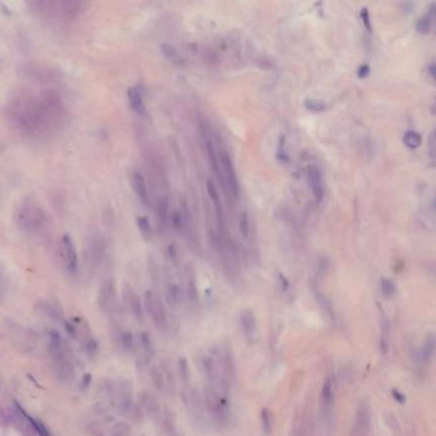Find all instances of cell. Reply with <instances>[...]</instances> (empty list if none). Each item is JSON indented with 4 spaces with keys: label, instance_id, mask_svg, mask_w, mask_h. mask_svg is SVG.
I'll return each instance as SVG.
<instances>
[{
    "label": "cell",
    "instance_id": "1",
    "mask_svg": "<svg viewBox=\"0 0 436 436\" xmlns=\"http://www.w3.org/2000/svg\"><path fill=\"white\" fill-rule=\"evenodd\" d=\"M6 114L8 122L21 135L40 139L63 123L64 108L60 96L53 90L36 94L19 89L9 98Z\"/></svg>",
    "mask_w": 436,
    "mask_h": 436
},
{
    "label": "cell",
    "instance_id": "2",
    "mask_svg": "<svg viewBox=\"0 0 436 436\" xmlns=\"http://www.w3.org/2000/svg\"><path fill=\"white\" fill-rule=\"evenodd\" d=\"M14 223L23 233H37L47 224V214L32 197H26L17 206L14 211Z\"/></svg>",
    "mask_w": 436,
    "mask_h": 436
},
{
    "label": "cell",
    "instance_id": "3",
    "mask_svg": "<svg viewBox=\"0 0 436 436\" xmlns=\"http://www.w3.org/2000/svg\"><path fill=\"white\" fill-rule=\"evenodd\" d=\"M33 11L45 18L74 19L81 16L89 4L82 2H32Z\"/></svg>",
    "mask_w": 436,
    "mask_h": 436
},
{
    "label": "cell",
    "instance_id": "4",
    "mask_svg": "<svg viewBox=\"0 0 436 436\" xmlns=\"http://www.w3.org/2000/svg\"><path fill=\"white\" fill-rule=\"evenodd\" d=\"M203 403L207 408L210 415L212 416L215 421L220 425H224L228 422L229 417H231V408H229V397L223 396V394L217 393L214 387L210 385L206 386L205 390V398H203Z\"/></svg>",
    "mask_w": 436,
    "mask_h": 436
},
{
    "label": "cell",
    "instance_id": "5",
    "mask_svg": "<svg viewBox=\"0 0 436 436\" xmlns=\"http://www.w3.org/2000/svg\"><path fill=\"white\" fill-rule=\"evenodd\" d=\"M144 307L146 314L152 320V323L159 329L164 330L168 325V319H166L165 309L159 295L152 290H146L144 295Z\"/></svg>",
    "mask_w": 436,
    "mask_h": 436
},
{
    "label": "cell",
    "instance_id": "6",
    "mask_svg": "<svg viewBox=\"0 0 436 436\" xmlns=\"http://www.w3.org/2000/svg\"><path fill=\"white\" fill-rule=\"evenodd\" d=\"M98 303L101 311L106 312V314L117 310V285H115V279L114 278H106L100 284L98 293Z\"/></svg>",
    "mask_w": 436,
    "mask_h": 436
},
{
    "label": "cell",
    "instance_id": "7",
    "mask_svg": "<svg viewBox=\"0 0 436 436\" xmlns=\"http://www.w3.org/2000/svg\"><path fill=\"white\" fill-rule=\"evenodd\" d=\"M219 163H220V168H222L223 179H224L225 183L228 185V188H229V191H231L232 195H233L234 197H238L239 195L238 176H237V171H236V168H234L233 161H232L229 155H228L225 151H220Z\"/></svg>",
    "mask_w": 436,
    "mask_h": 436
},
{
    "label": "cell",
    "instance_id": "8",
    "mask_svg": "<svg viewBox=\"0 0 436 436\" xmlns=\"http://www.w3.org/2000/svg\"><path fill=\"white\" fill-rule=\"evenodd\" d=\"M239 323H241L242 331L249 344H255L258 340V326L255 314L251 310H244L239 315Z\"/></svg>",
    "mask_w": 436,
    "mask_h": 436
},
{
    "label": "cell",
    "instance_id": "9",
    "mask_svg": "<svg viewBox=\"0 0 436 436\" xmlns=\"http://www.w3.org/2000/svg\"><path fill=\"white\" fill-rule=\"evenodd\" d=\"M60 255L64 258V264L71 273H77L78 269V255L69 234H64L60 239Z\"/></svg>",
    "mask_w": 436,
    "mask_h": 436
},
{
    "label": "cell",
    "instance_id": "10",
    "mask_svg": "<svg viewBox=\"0 0 436 436\" xmlns=\"http://www.w3.org/2000/svg\"><path fill=\"white\" fill-rule=\"evenodd\" d=\"M123 302L127 304L129 311L132 312L133 317L137 321L142 323L144 321V304H142L141 298L139 297V294L128 284L123 287Z\"/></svg>",
    "mask_w": 436,
    "mask_h": 436
},
{
    "label": "cell",
    "instance_id": "11",
    "mask_svg": "<svg viewBox=\"0 0 436 436\" xmlns=\"http://www.w3.org/2000/svg\"><path fill=\"white\" fill-rule=\"evenodd\" d=\"M334 397H335V391H334V379L331 376L326 377L324 380V384L321 386V391H320V406H321V411L325 417H330L331 412H333L334 407Z\"/></svg>",
    "mask_w": 436,
    "mask_h": 436
},
{
    "label": "cell",
    "instance_id": "12",
    "mask_svg": "<svg viewBox=\"0 0 436 436\" xmlns=\"http://www.w3.org/2000/svg\"><path fill=\"white\" fill-rule=\"evenodd\" d=\"M371 426V411L366 403H361L356 412V421L353 430L360 436H366L369 433Z\"/></svg>",
    "mask_w": 436,
    "mask_h": 436
},
{
    "label": "cell",
    "instance_id": "13",
    "mask_svg": "<svg viewBox=\"0 0 436 436\" xmlns=\"http://www.w3.org/2000/svg\"><path fill=\"white\" fill-rule=\"evenodd\" d=\"M139 407L144 413H146L150 417H156L160 413V404L156 397L149 391V390H144L139 396Z\"/></svg>",
    "mask_w": 436,
    "mask_h": 436
},
{
    "label": "cell",
    "instance_id": "14",
    "mask_svg": "<svg viewBox=\"0 0 436 436\" xmlns=\"http://www.w3.org/2000/svg\"><path fill=\"white\" fill-rule=\"evenodd\" d=\"M206 191H207V195H209L210 200H211L212 202V206H214L215 216H216L217 224L220 225V228H224L225 219H224V210H223L222 200H220V195L216 190V186H215L210 179L206 181Z\"/></svg>",
    "mask_w": 436,
    "mask_h": 436
},
{
    "label": "cell",
    "instance_id": "15",
    "mask_svg": "<svg viewBox=\"0 0 436 436\" xmlns=\"http://www.w3.org/2000/svg\"><path fill=\"white\" fill-rule=\"evenodd\" d=\"M307 179H309L312 195L316 198L317 202H320L324 198V182L319 169L315 168V166H310L309 170H307Z\"/></svg>",
    "mask_w": 436,
    "mask_h": 436
},
{
    "label": "cell",
    "instance_id": "16",
    "mask_svg": "<svg viewBox=\"0 0 436 436\" xmlns=\"http://www.w3.org/2000/svg\"><path fill=\"white\" fill-rule=\"evenodd\" d=\"M186 297H187L188 302L191 306H197L198 303V288H197V279H196V274L192 266H188L186 270Z\"/></svg>",
    "mask_w": 436,
    "mask_h": 436
},
{
    "label": "cell",
    "instance_id": "17",
    "mask_svg": "<svg viewBox=\"0 0 436 436\" xmlns=\"http://www.w3.org/2000/svg\"><path fill=\"white\" fill-rule=\"evenodd\" d=\"M55 369H57V376L64 384H69L76 377V370L73 365L67 360V357L55 360Z\"/></svg>",
    "mask_w": 436,
    "mask_h": 436
},
{
    "label": "cell",
    "instance_id": "18",
    "mask_svg": "<svg viewBox=\"0 0 436 436\" xmlns=\"http://www.w3.org/2000/svg\"><path fill=\"white\" fill-rule=\"evenodd\" d=\"M130 183H132L133 191L136 192L137 197L147 205L149 203V190H147L146 181H145V177L142 176L139 171H135L130 177Z\"/></svg>",
    "mask_w": 436,
    "mask_h": 436
},
{
    "label": "cell",
    "instance_id": "19",
    "mask_svg": "<svg viewBox=\"0 0 436 436\" xmlns=\"http://www.w3.org/2000/svg\"><path fill=\"white\" fill-rule=\"evenodd\" d=\"M128 101H129V105L136 113L141 115V117H146L147 109L146 105L144 103V99H142L141 94L139 93V90L136 89H129L128 90Z\"/></svg>",
    "mask_w": 436,
    "mask_h": 436
},
{
    "label": "cell",
    "instance_id": "20",
    "mask_svg": "<svg viewBox=\"0 0 436 436\" xmlns=\"http://www.w3.org/2000/svg\"><path fill=\"white\" fill-rule=\"evenodd\" d=\"M160 50H161V54H163L169 62L173 63L174 65H178V67L186 65L185 58L182 57L178 50H177L173 45H170V43L163 42L160 45Z\"/></svg>",
    "mask_w": 436,
    "mask_h": 436
},
{
    "label": "cell",
    "instance_id": "21",
    "mask_svg": "<svg viewBox=\"0 0 436 436\" xmlns=\"http://www.w3.org/2000/svg\"><path fill=\"white\" fill-rule=\"evenodd\" d=\"M165 295H166V302L170 307L176 309L179 304L182 303V288L179 287V284L177 283H168L165 289Z\"/></svg>",
    "mask_w": 436,
    "mask_h": 436
},
{
    "label": "cell",
    "instance_id": "22",
    "mask_svg": "<svg viewBox=\"0 0 436 436\" xmlns=\"http://www.w3.org/2000/svg\"><path fill=\"white\" fill-rule=\"evenodd\" d=\"M206 152H207L209 163H210V165H211V169L214 170L215 176H216V178L219 179L220 183H223V182H224V179H223V176H222V168H220L219 159H217L216 154H215L214 146H212L211 142H210L209 140H206Z\"/></svg>",
    "mask_w": 436,
    "mask_h": 436
},
{
    "label": "cell",
    "instance_id": "23",
    "mask_svg": "<svg viewBox=\"0 0 436 436\" xmlns=\"http://www.w3.org/2000/svg\"><path fill=\"white\" fill-rule=\"evenodd\" d=\"M435 343L436 339L433 333H428L427 335H426L425 340H423L422 351H421V357H422L423 362L427 363L433 358V355H435Z\"/></svg>",
    "mask_w": 436,
    "mask_h": 436
},
{
    "label": "cell",
    "instance_id": "24",
    "mask_svg": "<svg viewBox=\"0 0 436 436\" xmlns=\"http://www.w3.org/2000/svg\"><path fill=\"white\" fill-rule=\"evenodd\" d=\"M150 377H151L155 389L163 391L164 387H165V376H164L163 370L160 369L159 366H151L150 367Z\"/></svg>",
    "mask_w": 436,
    "mask_h": 436
},
{
    "label": "cell",
    "instance_id": "25",
    "mask_svg": "<svg viewBox=\"0 0 436 436\" xmlns=\"http://www.w3.org/2000/svg\"><path fill=\"white\" fill-rule=\"evenodd\" d=\"M140 341H141V347H142V351H144L145 361H146V362H150V361H152V358H154L155 350L149 334L145 333V331L144 333H141V335H140Z\"/></svg>",
    "mask_w": 436,
    "mask_h": 436
},
{
    "label": "cell",
    "instance_id": "26",
    "mask_svg": "<svg viewBox=\"0 0 436 436\" xmlns=\"http://www.w3.org/2000/svg\"><path fill=\"white\" fill-rule=\"evenodd\" d=\"M403 142L408 149H417L422 144V137L416 130H407L403 136Z\"/></svg>",
    "mask_w": 436,
    "mask_h": 436
},
{
    "label": "cell",
    "instance_id": "27",
    "mask_svg": "<svg viewBox=\"0 0 436 436\" xmlns=\"http://www.w3.org/2000/svg\"><path fill=\"white\" fill-rule=\"evenodd\" d=\"M130 433H132V427L129 423L124 421L115 422L109 430V436H130Z\"/></svg>",
    "mask_w": 436,
    "mask_h": 436
},
{
    "label": "cell",
    "instance_id": "28",
    "mask_svg": "<svg viewBox=\"0 0 436 436\" xmlns=\"http://www.w3.org/2000/svg\"><path fill=\"white\" fill-rule=\"evenodd\" d=\"M157 214L161 224L166 225L170 220V212H169V203L166 198H160L157 201Z\"/></svg>",
    "mask_w": 436,
    "mask_h": 436
},
{
    "label": "cell",
    "instance_id": "29",
    "mask_svg": "<svg viewBox=\"0 0 436 436\" xmlns=\"http://www.w3.org/2000/svg\"><path fill=\"white\" fill-rule=\"evenodd\" d=\"M260 420H261V428H263V432L266 436H269L273 431V417H271V412L268 408H264L260 413Z\"/></svg>",
    "mask_w": 436,
    "mask_h": 436
},
{
    "label": "cell",
    "instance_id": "30",
    "mask_svg": "<svg viewBox=\"0 0 436 436\" xmlns=\"http://www.w3.org/2000/svg\"><path fill=\"white\" fill-rule=\"evenodd\" d=\"M137 225H139V229L140 232H141L142 237H144L146 241H149V239L152 238V227L149 217L139 216L137 217Z\"/></svg>",
    "mask_w": 436,
    "mask_h": 436
},
{
    "label": "cell",
    "instance_id": "31",
    "mask_svg": "<svg viewBox=\"0 0 436 436\" xmlns=\"http://www.w3.org/2000/svg\"><path fill=\"white\" fill-rule=\"evenodd\" d=\"M178 372L182 381L187 385L191 379V371H190V366H188V361L186 357H181L178 360Z\"/></svg>",
    "mask_w": 436,
    "mask_h": 436
},
{
    "label": "cell",
    "instance_id": "32",
    "mask_svg": "<svg viewBox=\"0 0 436 436\" xmlns=\"http://www.w3.org/2000/svg\"><path fill=\"white\" fill-rule=\"evenodd\" d=\"M316 298L320 307H321V310L328 315V317L331 320V321H334V320H335V316H334V310H333V306H331V302L328 299V297L321 294V293H317Z\"/></svg>",
    "mask_w": 436,
    "mask_h": 436
},
{
    "label": "cell",
    "instance_id": "33",
    "mask_svg": "<svg viewBox=\"0 0 436 436\" xmlns=\"http://www.w3.org/2000/svg\"><path fill=\"white\" fill-rule=\"evenodd\" d=\"M238 228H239V233H241V236L243 237V238H248L251 227H249V216L247 211H242L241 214H239Z\"/></svg>",
    "mask_w": 436,
    "mask_h": 436
},
{
    "label": "cell",
    "instance_id": "34",
    "mask_svg": "<svg viewBox=\"0 0 436 436\" xmlns=\"http://www.w3.org/2000/svg\"><path fill=\"white\" fill-rule=\"evenodd\" d=\"M119 341L120 344H122V347L124 348V351H127V352H132V351L135 350V336H133V334L130 333L129 330L122 331Z\"/></svg>",
    "mask_w": 436,
    "mask_h": 436
},
{
    "label": "cell",
    "instance_id": "35",
    "mask_svg": "<svg viewBox=\"0 0 436 436\" xmlns=\"http://www.w3.org/2000/svg\"><path fill=\"white\" fill-rule=\"evenodd\" d=\"M431 26H432V19L427 14H423L416 22V31L423 35V33H427L431 30Z\"/></svg>",
    "mask_w": 436,
    "mask_h": 436
},
{
    "label": "cell",
    "instance_id": "36",
    "mask_svg": "<svg viewBox=\"0 0 436 436\" xmlns=\"http://www.w3.org/2000/svg\"><path fill=\"white\" fill-rule=\"evenodd\" d=\"M86 431L90 436H106L105 427L103 426V423L98 422V421H94V422H89L86 425Z\"/></svg>",
    "mask_w": 436,
    "mask_h": 436
},
{
    "label": "cell",
    "instance_id": "37",
    "mask_svg": "<svg viewBox=\"0 0 436 436\" xmlns=\"http://www.w3.org/2000/svg\"><path fill=\"white\" fill-rule=\"evenodd\" d=\"M381 290H382V294H384L385 297L387 298L393 297V295L397 293L396 283H394L391 279L384 278V279H381Z\"/></svg>",
    "mask_w": 436,
    "mask_h": 436
},
{
    "label": "cell",
    "instance_id": "38",
    "mask_svg": "<svg viewBox=\"0 0 436 436\" xmlns=\"http://www.w3.org/2000/svg\"><path fill=\"white\" fill-rule=\"evenodd\" d=\"M25 418H26V421H28V422L31 423V426H32V427L35 428V431L38 433V435H40V436H50V432H49V431H48V428L45 427V425H43V423L41 422V421L35 420V418L30 417V416H28V415H26Z\"/></svg>",
    "mask_w": 436,
    "mask_h": 436
},
{
    "label": "cell",
    "instance_id": "39",
    "mask_svg": "<svg viewBox=\"0 0 436 436\" xmlns=\"http://www.w3.org/2000/svg\"><path fill=\"white\" fill-rule=\"evenodd\" d=\"M303 104L306 109H309L310 111H314V113H320L325 109V103L321 100H316V99H306Z\"/></svg>",
    "mask_w": 436,
    "mask_h": 436
},
{
    "label": "cell",
    "instance_id": "40",
    "mask_svg": "<svg viewBox=\"0 0 436 436\" xmlns=\"http://www.w3.org/2000/svg\"><path fill=\"white\" fill-rule=\"evenodd\" d=\"M361 18H362L363 25H365V28L367 30V32L371 33L372 32V25H371V21H370L369 9L367 8L361 9Z\"/></svg>",
    "mask_w": 436,
    "mask_h": 436
},
{
    "label": "cell",
    "instance_id": "41",
    "mask_svg": "<svg viewBox=\"0 0 436 436\" xmlns=\"http://www.w3.org/2000/svg\"><path fill=\"white\" fill-rule=\"evenodd\" d=\"M98 351H99L98 341H96L95 339H90V340L86 343V352H87V355H89L90 357H94V356H96Z\"/></svg>",
    "mask_w": 436,
    "mask_h": 436
},
{
    "label": "cell",
    "instance_id": "42",
    "mask_svg": "<svg viewBox=\"0 0 436 436\" xmlns=\"http://www.w3.org/2000/svg\"><path fill=\"white\" fill-rule=\"evenodd\" d=\"M170 220H171V224H173V227L176 228V229H181L182 227H183V215H182V212L179 211H174L173 214L170 215Z\"/></svg>",
    "mask_w": 436,
    "mask_h": 436
},
{
    "label": "cell",
    "instance_id": "43",
    "mask_svg": "<svg viewBox=\"0 0 436 436\" xmlns=\"http://www.w3.org/2000/svg\"><path fill=\"white\" fill-rule=\"evenodd\" d=\"M391 393H393V398L396 399V401L398 402L399 404H404V403H406V401H407L406 396H404L403 393H401V391H399V390L394 389L393 391H391Z\"/></svg>",
    "mask_w": 436,
    "mask_h": 436
},
{
    "label": "cell",
    "instance_id": "44",
    "mask_svg": "<svg viewBox=\"0 0 436 436\" xmlns=\"http://www.w3.org/2000/svg\"><path fill=\"white\" fill-rule=\"evenodd\" d=\"M370 74V67L367 64H362L360 67V69H358V77L360 78H365V77H367Z\"/></svg>",
    "mask_w": 436,
    "mask_h": 436
},
{
    "label": "cell",
    "instance_id": "45",
    "mask_svg": "<svg viewBox=\"0 0 436 436\" xmlns=\"http://www.w3.org/2000/svg\"><path fill=\"white\" fill-rule=\"evenodd\" d=\"M91 381H93V376H91V374H84L83 377H82L81 389H87V387L90 386V384H91Z\"/></svg>",
    "mask_w": 436,
    "mask_h": 436
},
{
    "label": "cell",
    "instance_id": "46",
    "mask_svg": "<svg viewBox=\"0 0 436 436\" xmlns=\"http://www.w3.org/2000/svg\"><path fill=\"white\" fill-rule=\"evenodd\" d=\"M279 283L283 292H287V290L289 289V282H288V279L283 275V274H279Z\"/></svg>",
    "mask_w": 436,
    "mask_h": 436
},
{
    "label": "cell",
    "instance_id": "47",
    "mask_svg": "<svg viewBox=\"0 0 436 436\" xmlns=\"http://www.w3.org/2000/svg\"><path fill=\"white\" fill-rule=\"evenodd\" d=\"M426 71H427V73H428V76L431 77V79H435V77H436V65H435V63L433 62H431L430 64L427 65V67H426Z\"/></svg>",
    "mask_w": 436,
    "mask_h": 436
},
{
    "label": "cell",
    "instance_id": "48",
    "mask_svg": "<svg viewBox=\"0 0 436 436\" xmlns=\"http://www.w3.org/2000/svg\"><path fill=\"white\" fill-rule=\"evenodd\" d=\"M387 351H389V345H387L386 338L381 336V339H380V352H381L382 355H386Z\"/></svg>",
    "mask_w": 436,
    "mask_h": 436
},
{
    "label": "cell",
    "instance_id": "49",
    "mask_svg": "<svg viewBox=\"0 0 436 436\" xmlns=\"http://www.w3.org/2000/svg\"><path fill=\"white\" fill-rule=\"evenodd\" d=\"M64 326H65V330H67V333L69 334L71 336H73V338H76V329L73 328V325L69 323H67V321H64Z\"/></svg>",
    "mask_w": 436,
    "mask_h": 436
},
{
    "label": "cell",
    "instance_id": "50",
    "mask_svg": "<svg viewBox=\"0 0 436 436\" xmlns=\"http://www.w3.org/2000/svg\"><path fill=\"white\" fill-rule=\"evenodd\" d=\"M168 255H169V258H170L173 263H176L177 261V251H176V247H174L173 244L168 247Z\"/></svg>",
    "mask_w": 436,
    "mask_h": 436
},
{
    "label": "cell",
    "instance_id": "51",
    "mask_svg": "<svg viewBox=\"0 0 436 436\" xmlns=\"http://www.w3.org/2000/svg\"><path fill=\"white\" fill-rule=\"evenodd\" d=\"M433 145H435V136H433V132H432L430 136V155L431 156H433V152H435V150H433Z\"/></svg>",
    "mask_w": 436,
    "mask_h": 436
},
{
    "label": "cell",
    "instance_id": "52",
    "mask_svg": "<svg viewBox=\"0 0 436 436\" xmlns=\"http://www.w3.org/2000/svg\"><path fill=\"white\" fill-rule=\"evenodd\" d=\"M298 436H307L304 427H301V430H299V433H298Z\"/></svg>",
    "mask_w": 436,
    "mask_h": 436
},
{
    "label": "cell",
    "instance_id": "53",
    "mask_svg": "<svg viewBox=\"0 0 436 436\" xmlns=\"http://www.w3.org/2000/svg\"><path fill=\"white\" fill-rule=\"evenodd\" d=\"M351 436H360V435H358V433L356 432L355 430H352V435H351Z\"/></svg>",
    "mask_w": 436,
    "mask_h": 436
}]
</instances>
